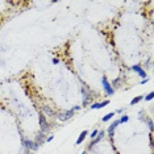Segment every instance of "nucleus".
<instances>
[{
  "mask_svg": "<svg viewBox=\"0 0 154 154\" xmlns=\"http://www.w3.org/2000/svg\"><path fill=\"white\" fill-rule=\"evenodd\" d=\"M87 136H88V130H83V132L79 134V137L77 138V142H75V144H77V145H80L82 142L84 141V140H86Z\"/></svg>",
  "mask_w": 154,
  "mask_h": 154,
  "instance_id": "9b49d317",
  "label": "nucleus"
},
{
  "mask_svg": "<svg viewBox=\"0 0 154 154\" xmlns=\"http://www.w3.org/2000/svg\"><path fill=\"white\" fill-rule=\"evenodd\" d=\"M104 136H105V130H99L98 136H96L94 140H91V142L88 144V148H87L86 151H91V150H92L94 146H95L96 144H99V142H100L103 138H104Z\"/></svg>",
  "mask_w": 154,
  "mask_h": 154,
  "instance_id": "f03ea898",
  "label": "nucleus"
},
{
  "mask_svg": "<svg viewBox=\"0 0 154 154\" xmlns=\"http://www.w3.org/2000/svg\"><path fill=\"white\" fill-rule=\"evenodd\" d=\"M109 100H103V102H98V103H91L90 104V108L91 109H102V108H104V107H107L108 104H109Z\"/></svg>",
  "mask_w": 154,
  "mask_h": 154,
  "instance_id": "423d86ee",
  "label": "nucleus"
},
{
  "mask_svg": "<svg viewBox=\"0 0 154 154\" xmlns=\"http://www.w3.org/2000/svg\"><path fill=\"white\" fill-rule=\"evenodd\" d=\"M86 153H87V151H86V150H83V151H82V153H80V154H86Z\"/></svg>",
  "mask_w": 154,
  "mask_h": 154,
  "instance_id": "a878e982",
  "label": "nucleus"
},
{
  "mask_svg": "<svg viewBox=\"0 0 154 154\" xmlns=\"http://www.w3.org/2000/svg\"><path fill=\"white\" fill-rule=\"evenodd\" d=\"M54 140V136H47L46 138H45V142H50V141H53Z\"/></svg>",
  "mask_w": 154,
  "mask_h": 154,
  "instance_id": "412c9836",
  "label": "nucleus"
},
{
  "mask_svg": "<svg viewBox=\"0 0 154 154\" xmlns=\"http://www.w3.org/2000/svg\"><path fill=\"white\" fill-rule=\"evenodd\" d=\"M149 82V78H145V79H142L141 82H140V84H142V86H144V84H146Z\"/></svg>",
  "mask_w": 154,
  "mask_h": 154,
  "instance_id": "4be33fe9",
  "label": "nucleus"
},
{
  "mask_svg": "<svg viewBox=\"0 0 154 154\" xmlns=\"http://www.w3.org/2000/svg\"><path fill=\"white\" fill-rule=\"evenodd\" d=\"M119 121H120V124L128 123V121H129V116H128V115H123V116H121V119H119Z\"/></svg>",
  "mask_w": 154,
  "mask_h": 154,
  "instance_id": "2eb2a0df",
  "label": "nucleus"
},
{
  "mask_svg": "<svg viewBox=\"0 0 154 154\" xmlns=\"http://www.w3.org/2000/svg\"><path fill=\"white\" fill-rule=\"evenodd\" d=\"M21 144L25 150H32L34 141H32V140H29V138H21Z\"/></svg>",
  "mask_w": 154,
  "mask_h": 154,
  "instance_id": "1a4fd4ad",
  "label": "nucleus"
},
{
  "mask_svg": "<svg viewBox=\"0 0 154 154\" xmlns=\"http://www.w3.org/2000/svg\"><path fill=\"white\" fill-rule=\"evenodd\" d=\"M53 63H54V65H58V63H59V59L58 58H53Z\"/></svg>",
  "mask_w": 154,
  "mask_h": 154,
  "instance_id": "b1692460",
  "label": "nucleus"
},
{
  "mask_svg": "<svg viewBox=\"0 0 154 154\" xmlns=\"http://www.w3.org/2000/svg\"><path fill=\"white\" fill-rule=\"evenodd\" d=\"M80 108H82L80 105H74V107L71 108V111H73V112H77V111H79Z\"/></svg>",
  "mask_w": 154,
  "mask_h": 154,
  "instance_id": "aec40b11",
  "label": "nucleus"
},
{
  "mask_svg": "<svg viewBox=\"0 0 154 154\" xmlns=\"http://www.w3.org/2000/svg\"><path fill=\"white\" fill-rule=\"evenodd\" d=\"M98 133H99V129H94L92 132L90 133V138H91V140H94V138H95V137H96V136H98Z\"/></svg>",
  "mask_w": 154,
  "mask_h": 154,
  "instance_id": "f3484780",
  "label": "nucleus"
},
{
  "mask_svg": "<svg viewBox=\"0 0 154 154\" xmlns=\"http://www.w3.org/2000/svg\"><path fill=\"white\" fill-rule=\"evenodd\" d=\"M102 87L103 90H104V92L107 94V95H113L115 94V88L111 86V83H109V80L107 79V77H103L102 78Z\"/></svg>",
  "mask_w": 154,
  "mask_h": 154,
  "instance_id": "7ed1b4c3",
  "label": "nucleus"
},
{
  "mask_svg": "<svg viewBox=\"0 0 154 154\" xmlns=\"http://www.w3.org/2000/svg\"><path fill=\"white\" fill-rule=\"evenodd\" d=\"M124 111H125V109H124V108H119V109H117V111L115 112V113H123Z\"/></svg>",
  "mask_w": 154,
  "mask_h": 154,
  "instance_id": "5701e85b",
  "label": "nucleus"
},
{
  "mask_svg": "<svg viewBox=\"0 0 154 154\" xmlns=\"http://www.w3.org/2000/svg\"><path fill=\"white\" fill-rule=\"evenodd\" d=\"M38 121H40V132L46 133L47 130L50 129V125H49V123H47V120H46V117H45V115H43V113H40V116H38Z\"/></svg>",
  "mask_w": 154,
  "mask_h": 154,
  "instance_id": "20e7f679",
  "label": "nucleus"
},
{
  "mask_svg": "<svg viewBox=\"0 0 154 154\" xmlns=\"http://www.w3.org/2000/svg\"><path fill=\"white\" fill-rule=\"evenodd\" d=\"M80 92H82V96H83V99H82V105L91 104V102H92V94L90 92V90L87 88V87L82 86L80 87Z\"/></svg>",
  "mask_w": 154,
  "mask_h": 154,
  "instance_id": "f257e3e1",
  "label": "nucleus"
},
{
  "mask_svg": "<svg viewBox=\"0 0 154 154\" xmlns=\"http://www.w3.org/2000/svg\"><path fill=\"white\" fill-rule=\"evenodd\" d=\"M73 116H74V112L71 111V109L65 111V112H58V113H56V117L58 119L59 121H67V120H70Z\"/></svg>",
  "mask_w": 154,
  "mask_h": 154,
  "instance_id": "39448f33",
  "label": "nucleus"
},
{
  "mask_svg": "<svg viewBox=\"0 0 154 154\" xmlns=\"http://www.w3.org/2000/svg\"><path fill=\"white\" fill-rule=\"evenodd\" d=\"M153 98H154V92H149L146 96H144V99L146 100V102H151V100H153Z\"/></svg>",
  "mask_w": 154,
  "mask_h": 154,
  "instance_id": "dca6fc26",
  "label": "nucleus"
},
{
  "mask_svg": "<svg viewBox=\"0 0 154 154\" xmlns=\"http://www.w3.org/2000/svg\"><path fill=\"white\" fill-rule=\"evenodd\" d=\"M115 112H109V113H107L105 115V116H103V119H102V121L103 123H107V121H109V120H112V119H113L115 117Z\"/></svg>",
  "mask_w": 154,
  "mask_h": 154,
  "instance_id": "ddd939ff",
  "label": "nucleus"
},
{
  "mask_svg": "<svg viewBox=\"0 0 154 154\" xmlns=\"http://www.w3.org/2000/svg\"><path fill=\"white\" fill-rule=\"evenodd\" d=\"M120 125V121L119 120H115L113 123L111 124V125L108 126V129H107V132H108V134L111 136V137H113V134H115V130H116V128L117 126Z\"/></svg>",
  "mask_w": 154,
  "mask_h": 154,
  "instance_id": "6e6552de",
  "label": "nucleus"
},
{
  "mask_svg": "<svg viewBox=\"0 0 154 154\" xmlns=\"http://www.w3.org/2000/svg\"><path fill=\"white\" fill-rule=\"evenodd\" d=\"M0 66H4V61H3V59H0Z\"/></svg>",
  "mask_w": 154,
  "mask_h": 154,
  "instance_id": "393cba45",
  "label": "nucleus"
},
{
  "mask_svg": "<svg viewBox=\"0 0 154 154\" xmlns=\"http://www.w3.org/2000/svg\"><path fill=\"white\" fill-rule=\"evenodd\" d=\"M148 126H149V129L150 130H153V120H151V119L148 120Z\"/></svg>",
  "mask_w": 154,
  "mask_h": 154,
  "instance_id": "6ab92c4d",
  "label": "nucleus"
},
{
  "mask_svg": "<svg viewBox=\"0 0 154 154\" xmlns=\"http://www.w3.org/2000/svg\"><path fill=\"white\" fill-rule=\"evenodd\" d=\"M42 111L45 112L43 115H47V116H56V112L53 111L50 107H47V105H43V107H42Z\"/></svg>",
  "mask_w": 154,
  "mask_h": 154,
  "instance_id": "f8f14e48",
  "label": "nucleus"
},
{
  "mask_svg": "<svg viewBox=\"0 0 154 154\" xmlns=\"http://www.w3.org/2000/svg\"><path fill=\"white\" fill-rule=\"evenodd\" d=\"M45 138H46V136H45V133L40 132L37 136H36V140H34V142H37V144L42 145V144H45Z\"/></svg>",
  "mask_w": 154,
  "mask_h": 154,
  "instance_id": "9d476101",
  "label": "nucleus"
},
{
  "mask_svg": "<svg viewBox=\"0 0 154 154\" xmlns=\"http://www.w3.org/2000/svg\"><path fill=\"white\" fill-rule=\"evenodd\" d=\"M130 69H132V70L134 71V73H137V74H138L140 77L142 78V79H145V78H148V75H146V73H145V70H144V69H142L140 65H133Z\"/></svg>",
  "mask_w": 154,
  "mask_h": 154,
  "instance_id": "0eeeda50",
  "label": "nucleus"
},
{
  "mask_svg": "<svg viewBox=\"0 0 154 154\" xmlns=\"http://www.w3.org/2000/svg\"><path fill=\"white\" fill-rule=\"evenodd\" d=\"M40 146H41L40 144H37V142H34V144H33V148H32V150H33V151H37L38 149H40Z\"/></svg>",
  "mask_w": 154,
  "mask_h": 154,
  "instance_id": "a211bd4d",
  "label": "nucleus"
},
{
  "mask_svg": "<svg viewBox=\"0 0 154 154\" xmlns=\"http://www.w3.org/2000/svg\"><path fill=\"white\" fill-rule=\"evenodd\" d=\"M141 100H144V96H136V98H133L132 100H130V105L137 104V103H140Z\"/></svg>",
  "mask_w": 154,
  "mask_h": 154,
  "instance_id": "4468645a",
  "label": "nucleus"
}]
</instances>
